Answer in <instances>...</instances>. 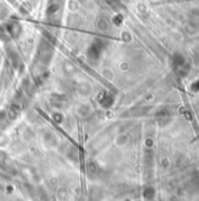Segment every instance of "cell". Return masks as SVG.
Returning <instances> with one entry per match:
<instances>
[{
    "label": "cell",
    "mask_w": 199,
    "mask_h": 201,
    "mask_svg": "<svg viewBox=\"0 0 199 201\" xmlns=\"http://www.w3.org/2000/svg\"><path fill=\"white\" fill-rule=\"evenodd\" d=\"M51 103L56 106V108H63L66 104V98L62 95H56V96H53L51 98Z\"/></svg>",
    "instance_id": "cell-1"
},
{
    "label": "cell",
    "mask_w": 199,
    "mask_h": 201,
    "mask_svg": "<svg viewBox=\"0 0 199 201\" xmlns=\"http://www.w3.org/2000/svg\"><path fill=\"white\" fill-rule=\"evenodd\" d=\"M23 137H25L26 140H31V139L34 138V132L31 129H26L25 132H23Z\"/></svg>",
    "instance_id": "cell-2"
}]
</instances>
